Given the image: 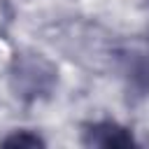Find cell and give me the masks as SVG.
Masks as SVG:
<instances>
[{"label":"cell","mask_w":149,"mask_h":149,"mask_svg":"<svg viewBox=\"0 0 149 149\" xmlns=\"http://www.w3.org/2000/svg\"><path fill=\"white\" fill-rule=\"evenodd\" d=\"M0 144H2V147H42L44 140H42L40 135L30 133V130H19V133L7 135Z\"/></svg>","instance_id":"obj_3"},{"label":"cell","mask_w":149,"mask_h":149,"mask_svg":"<svg viewBox=\"0 0 149 149\" xmlns=\"http://www.w3.org/2000/svg\"><path fill=\"white\" fill-rule=\"evenodd\" d=\"M84 144L86 147H133L135 140L130 135L128 128L119 126L116 121H95L91 126H86L84 130Z\"/></svg>","instance_id":"obj_2"},{"label":"cell","mask_w":149,"mask_h":149,"mask_svg":"<svg viewBox=\"0 0 149 149\" xmlns=\"http://www.w3.org/2000/svg\"><path fill=\"white\" fill-rule=\"evenodd\" d=\"M9 81L19 98L37 100L54 91L56 68L40 54H16L9 68Z\"/></svg>","instance_id":"obj_1"}]
</instances>
